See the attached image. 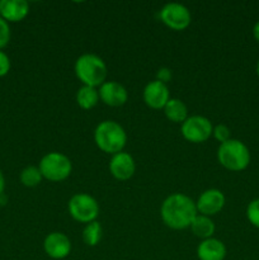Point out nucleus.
Listing matches in <instances>:
<instances>
[{
  "instance_id": "1",
  "label": "nucleus",
  "mask_w": 259,
  "mask_h": 260,
  "mask_svg": "<svg viewBox=\"0 0 259 260\" xmlns=\"http://www.w3.org/2000/svg\"><path fill=\"white\" fill-rule=\"evenodd\" d=\"M198 215L196 202L183 193H174L164 200L160 207L161 220L173 230H184L190 228Z\"/></svg>"
},
{
  "instance_id": "2",
  "label": "nucleus",
  "mask_w": 259,
  "mask_h": 260,
  "mask_svg": "<svg viewBox=\"0 0 259 260\" xmlns=\"http://www.w3.org/2000/svg\"><path fill=\"white\" fill-rule=\"evenodd\" d=\"M74 71L83 85L99 88L107 81L108 68L102 57L95 53H83L75 61Z\"/></svg>"
},
{
  "instance_id": "3",
  "label": "nucleus",
  "mask_w": 259,
  "mask_h": 260,
  "mask_svg": "<svg viewBox=\"0 0 259 260\" xmlns=\"http://www.w3.org/2000/svg\"><path fill=\"white\" fill-rule=\"evenodd\" d=\"M94 142L106 154H118L126 146L127 134L118 122L107 119L94 129Z\"/></svg>"
},
{
  "instance_id": "4",
  "label": "nucleus",
  "mask_w": 259,
  "mask_h": 260,
  "mask_svg": "<svg viewBox=\"0 0 259 260\" xmlns=\"http://www.w3.org/2000/svg\"><path fill=\"white\" fill-rule=\"evenodd\" d=\"M217 160L230 172H243L250 164L251 155L248 146L243 141L230 139L218 146Z\"/></svg>"
},
{
  "instance_id": "5",
  "label": "nucleus",
  "mask_w": 259,
  "mask_h": 260,
  "mask_svg": "<svg viewBox=\"0 0 259 260\" xmlns=\"http://www.w3.org/2000/svg\"><path fill=\"white\" fill-rule=\"evenodd\" d=\"M38 169L43 179H47L50 182H62L70 177L73 172V164L65 154L52 151L46 154L41 159Z\"/></svg>"
},
{
  "instance_id": "6",
  "label": "nucleus",
  "mask_w": 259,
  "mask_h": 260,
  "mask_svg": "<svg viewBox=\"0 0 259 260\" xmlns=\"http://www.w3.org/2000/svg\"><path fill=\"white\" fill-rule=\"evenodd\" d=\"M68 210L74 220L86 225L96 221L99 215V203L88 193H76L69 201Z\"/></svg>"
},
{
  "instance_id": "7",
  "label": "nucleus",
  "mask_w": 259,
  "mask_h": 260,
  "mask_svg": "<svg viewBox=\"0 0 259 260\" xmlns=\"http://www.w3.org/2000/svg\"><path fill=\"white\" fill-rule=\"evenodd\" d=\"M183 137L192 144H202L206 142L213 132V124L205 116H190L185 119L180 127Z\"/></svg>"
},
{
  "instance_id": "8",
  "label": "nucleus",
  "mask_w": 259,
  "mask_h": 260,
  "mask_svg": "<svg viewBox=\"0 0 259 260\" xmlns=\"http://www.w3.org/2000/svg\"><path fill=\"white\" fill-rule=\"evenodd\" d=\"M159 18L173 30H184L192 22L189 9L180 3H168L160 9Z\"/></svg>"
},
{
  "instance_id": "9",
  "label": "nucleus",
  "mask_w": 259,
  "mask_h": 260,
  "mask_svg": "<svg viewBox=\"0 0 259 260\" xmlns=\"http://www.w3.org/2000/svg\"><path fill=\"white\" fill-rule=\"evenodd\" d=\"M225 194L217 188H210L201 193L196 202V207H197V212L200 215L211 217V216H215L221 212L222 208L225 207Z\"/></svg>"
},
{
  "instance_id": "10",
  "label": "nucleus",
  "mask_w": 259,
  "mask_h": 260,
  "mask_svg": "<svg viewBox=\"0 0 259 260\" xmlns=\"http://www.w3.org/2000/svg\"><path fill=\"white\" fill-rule=\"evenodd\" d=\"M71 240L68 235L58 231L48 234L43 241V250L50 258L55 260L65 259L71 253Z\"/></svg>"
},
{
  "instance_id": "11",
  "label": "nucleus",
  "mask_w": 259,
  "mask_h": 260,
  "mask_svg": "<svg viewBox=\"0 0 259 260\" xmlns=\"http://www.w3.org/2000/svg\"><path fill=\"white\" fill-rule=\"evenodd\" d=\"M145 104L151 109H164L170 99V90L168 84L161 83L159 80H152L146 84L142 93Z\"/></svg>"
},
{
  "instance_id": "12",
  "label": "nucleus",
  "mask_w": 259,
  "mask_h": 260,
  "mask_svg": "<svg viewBox=\"0 0 259 260\" xmlns=\"http://www.w3.org/2000/svg\"><path fill=\"white\" fill-rule=\"evenodd\" d=\"M99 99L106 106L122 107L128 101V91L122 84L113 80H107L98 89Z\"/></svg>"
},
{
  "instance_id": "13",
  "label": "nucleus",
  "mask_w": 259,
  "mask_h": 260,
  "mask_svg": "<svg viewBox=\"0 0 259 260\" xmlns=\"http://www.w3.org/2000/svg\"><path fill=\"white\" fill-rule=\"evenodd\" d=\"M109 172L117 180H122V182L128 180L130 178L134 177L136 172L134 157L128 152L124 151L112 155L111 161H109Z\"/></svg>"
},
{
  "instance_id": "14",
  "label": "nucleus",
  "mask_w": 259,
  "mask_h": 260,
  "mask_svg": "<svg viewBox=\"0 0 259 260\" xmlns=\"http://www.w3.org/2000/svg\"><path fill=\"white\" fill-rule=\"evenodd\" d=\"M29 13V4L25 0H0V17L8 23H17Z\"/></svg>"
},
{
  "instance_id": "15",
  "label": "nucleus",
  "mask_w": 259,
  "mask_h": 260,
  "mask_svg": "<svg viewBox=\"0 0 259 260\" xmlns=\"http://www.w3.org/2000/svg\"><path fill=\"white\" fill-rule=\"evenodd\" d=\"M226 253L225 244L216 238L202 240L197 246V256L200 260H223Z\"/></svg>"
},
{
  "instance_id": "16",
  "label": "nucleus",
  "mask_w": 259,
  "mask_h": 260,
  "mask_svg": "<svg viewBox=\"0 0 259 260\" xmlns=\"http://www.w3.org/2000/svg\"><path fill=\"white\" fill-rule=\"evenodd\" d=\"M189 229L192 230V233L195 234V236L202 239V240H206V239L213 238L216 226L215 222L212 221V218L208 217V216H203L198 213L195 217V220H193Z\"/></svg>"
},
{
  "instance_id": "17",
  "label": "nucleus",
  "mask_w": 259,
  "mask_h": 260,
  "mask_svg": "<svg viewBox=\"0 0 259 260\" xmlns=\"http://www.w3.org/2000/svg\"><path fill=\"white\" fill-rule=\"evenodd\" d=\"M165 117L174 123H183L188 118V108L183 101L178 98H170L164 107Z\"/></svg>"
},
{
  "instance_id": "18",
  "label": "nucleus",
  "mask_w": 259,
  "mask_h": 260,
  "mask_svg": "<svg viewBox=\"0 0 259 260\" xmlns=\"http://www.w3.org/2000/svg\"><path fill=\"white\" fill-rule=\"evenodd\" d=\"M99 102V91L96 88L83 85L76 93V103L81 109H93Z\"/></svg>"
},
{
  "instance_id": "19",
  "label": "nucleus",
  "mask_w": 259,
  "mask_h": 260,
  "mask_svg": "<svg viewBox=\"0 0 259 260\" xmlns=\"http://www.w3.org/2000/svg\"><path fill=\"white\" fill-rule=\"evenodd\" d=\"M103 229L98 221L86 223L83 230V241L88 246H96L102 240Z\"/></svg>"
},
{
  "instance_id": "20",
  "label": "nucleus",
  "mask_w": 259,
  "mask_h": 260,
  "mask_svg": "<svg viewBox=\"0 0 259 260\" xmlns=\"http://www.w3.org/2000/svg\"><path fill=\"white\" fill-rule=\"evenodd\" d=\"M19 179H20V183H22L24 187L35 188L37 187L38 184H41L43 177L42 174H41L38 167H33V165H30V167L24 168V169L20 172Z\"/></svg>"
},
{
  "instance_id": "21",
  "label": "nucleus",
  "mask_w": 259,
  "mask_h": 260,
  "mask_svg": "<svg viewBox=\"0 0 259 260\" xmlns=\"http://www.w3.org/2000/svg\"><path fill=\"white\" fill-rule=\"evenodd\" d=\"M246 218L254 228L259 229V198L249 202L246 207Z\"/></svg>"
},
{
  "instance_id": "22",
  "label": "nucleus",
  "mask_w": 259,
  "mask_h": 260,
  "mask_svg": "<svg viewBox=\"0 0 259 260\" xmlns=\"http://www.w3.org/2000/svg\"><path fill=\"white\" fill-rule=\"evenodd\" d=\"M212 136L217 140L220 144H223V142L229 141L231 139V131L226 124L218 123L216 126H213V132Z\"/></svg>"
},
{
  "instance_id": "23",
  "label": "nucleus",
  "mask_w": 259,
  "mask_h": 260,
  "mask_svg": "<svg viewBox=\"0 0 259 260\" xmlns=\"http://www.w3.org/2000/svg\"><path fill=\"white\" fill-rule=\"evenodd\" d=\"M10 36H12V32H10L9 23L0 17V50L7 47L10 41Z\"/></svg>"
},
{
  "instance_id": "24",
  "label": "nucleus",
  "mask_w": 259,
  "mask_h": 260,
  "mask_svg": "<svg viewBox=\"0 0 259 260\" xmlns=\"http://www.w3.org/2000/svg\"><path fill=\"white\" fill-rule=\"evenodd\" d=\"M10 66H12V63H10L9 56L4 51L0 50V78H3V76L9 73Z\"/></svg>"
},
{
  "instance_id": "25",
  "label": "nucleus",
  "mask_w": 259,
  "mask_h": 260,
  "mask_svg": "<svg viewBox=\"0 0 259 260\" xmlns=\"http://www.w3.org/2000/svg\"><path fill=\"white\" fill-rule=\"evenodd\" d=\"M172 70L169 68H160L156 73V80L168 84L172 80Z\"/></svg>"
},
{
  "instance_id": "26",
  "label": "nucleus",
  "mask_w": 259,
  "mask_h": 260,
  "mask_svg": "<svg viewBox=\"0 0 259 260\" xmlns=\"http://www.w3.org/2000/svg\"><path fill=\"white\" fill-rule=\"evenodd\" d=\"M4 189H5V178L3 172L0 170V196L4 194Z\"/></svg>"
},
{
  "instance_id": "27",
  "label": "nucleus",
  "mask_w": 259,
  "mask_h": 260,
  "mask_svg": "<svg viewBox=\"0 0 259 260\" xmlns=\"http://www.w3.org/2000/svg\"><path fill=\"white\" fill-rule=\"evenodd\" d=\"M253 36H254V38L256 40V42H259V20L255 23V24H254Z\"/></svg>"
},
{
  "instance_id": "28",
  "label": "nucleus",
  "mask_w": 259,
  "mask_h": 260,
  "mask_svg": "<svg viewBox=\"0 0 259 260\" xmlns=\"http://www.w3.org/2000/svg\"><path fill=\"white\" fill-rule=\"evenodd\" d=\"M256 74H258V76H259V60H258V62H256Z\"/></svg>"
}]
</instances>
